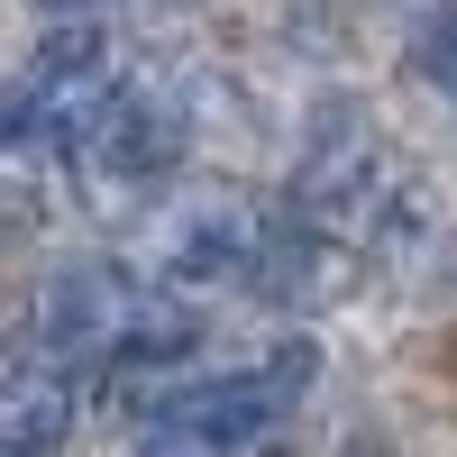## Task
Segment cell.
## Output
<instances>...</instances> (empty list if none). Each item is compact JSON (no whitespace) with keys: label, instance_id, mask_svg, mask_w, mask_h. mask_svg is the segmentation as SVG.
Masks as SVG:
<instances>
[{"label":"cell","instance_id":"8992f818","mask_svg":"<svg viewBox=\"0 0 457 457\" xmlns=\"http://www.w3.org/2000/svg\"><path fill=\"white\" fill-rule=\"evenodd\" d=\"M137 457H247V448H228V439H211V430H193V421H174V411H156L146 439H137Z\"/></svg>","mask_w":457,"mask_h":457},{"label":"cell","instance_id":"7a4b0ae2","mask_svg":"<svg viewBox=\"0 0 457 457\" xmlns=\"http://www.w3.org/2000/svg\"><path fill=\"white\" fill-rule=\"evenodd\" d=\"M110 101H120V64H110V46H101L83 19H64L46 46L28 55V73L0 92V137L92 146V129L110 120Z\"/></svg>","mask_w":457,"mask_h":457},{"label":"cell","instance_id":"5b68a950","mask_svg":"<svg viewBox=\"0 0 457 457\" xmlns=\"http://www.w3.org/2000/svg\"><path fill=\"white\" fill-rule=\"evenodd\" d=\"M256 247H265V220H256L247 193H193L165 228V275H174V293L183 284H228V275L256 265Z\"/></svg>","mask_w":457,"mask_h":457},{"label":"cell","instance_id":"3957f363","mask_svg":"<svg viewBox=\"0 0 457 457\" xmlns=\"http://www.w3.org/2000/svg\"><path fill=\"white\" fill-rule=\"evenodd\" d=\"M302 385H312V348H275L256 366H228V375H211V385L174 394L165 411L193 421V430H211V439H228V448H265V430L302 403Z\"/></svg>","mask_w":457,"mask_h":457},{"label":"cell","instance_id":"6da1fadb","mask_svg":"<svg viewBox=\"0 0 457 457\" xmlns=\"http://www.w3.org/2000/svg\"><path fill=\"white\" fill-rule=\"evenodd\" d=\"M193 302L174 284H137L129 265H64L37 293V338L64 366H146L193 348Z\"/></svg>","mask_w":457,"mask_h":457},{"label":"cell","instance_id":"52a82bcc","mask_svg":"<svg viewBox=\"0 0 457 457\" xmlns=\"http://www.w3.org/2000/svg\"><path fill=\"white\" fill-rule=\"evenodd\" d=\"M421 73H430V83L457 101V0H448V10L421 28Z\"/></svg>","mask_w":457,"mask_h":457},{"label":"cell","instance_id":"ba28073f","mask_svg":"<svg viewBox=\"0 0 457 457\" xmlns=\"http://www.w3.org/2000/svg\"><path fill=\"white\" fill-rule=\"evenodd\" d=\"M46 19H92V10H110V0H37Z\"/></svg>","mask_w":457,"mask_h":457},{"label":"cell","instance_id":"277c9868","mask_svg":"<svg viewBox=\"0 0 457 457\" xmlns=\"http://www.w3.org/2000/svg\"><path fill=\"white\" fill-rule=\"evenodd\" d=\"M73 439V366L37 348H0V457H55Z\"/></svg>","mask_w":457,"mask_h":457}]
</instances>
